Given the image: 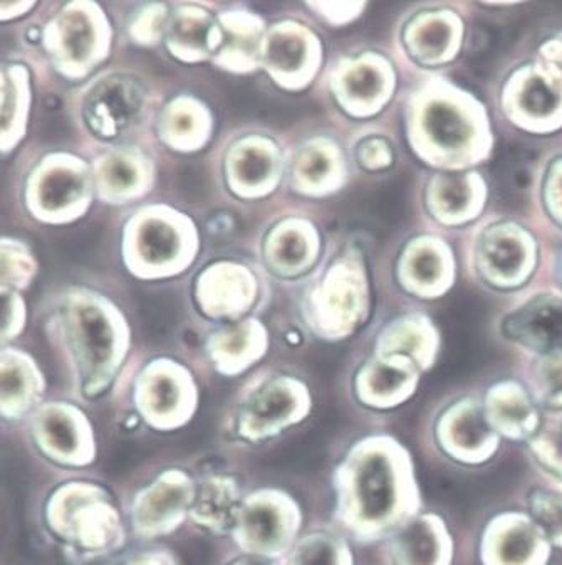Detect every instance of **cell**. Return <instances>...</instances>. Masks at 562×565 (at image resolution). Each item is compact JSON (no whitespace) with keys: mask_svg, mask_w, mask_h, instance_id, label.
<instances>
[{"mask_svg":"<svg viewBox=\"0 0 562 565\" xmlns=\"http://www.w3.org/2000/svg\"><path fill=\"white\" fill-rule=\"evenodd\" d=\"M334 523L348 539L375 544L419 515L415 468L404 446L371 435L349 446L333 473Z\"/></svg>","mask_w":562,"mask_h":565,"instance_id":"6da1fadb","label":"cell"},{"mask_svg":"<svg viewBox=\"0 0 562 565\" xmlns=\"http://www.w3.org/2000/svg\"><path fill=\"white\" fill-rule=\"evenodd\" d=\"M44 523L67 561L91 564L123 551L130 529L108 488L88 480L57 484L44 505Z\"/></svg>","mask_w":562,"mask_h":565,"instance_id":"7a4b0ae2","label":"cell"},{"mask_svg":"<svg viewBox=\"0 0 562 565\" xmlns=\"http://www.w3.org/2000/svg\"><path fill=\"white\" fill-rule=\"evenodd\" d=\"M313 406L310 387L303 382L268 379L240 394L227 417V429L244 445H264L298 428Z\"/></svg>","mask_w":562,"mask_h":565,"instance_id":"3957f363","label":"cell"},{"mask_svg":"<svg viewBox=\"0 0 562 565\" xmlns=\"http://www.w3.org/2000/svg\"><path fill=\"white\" fill-rule=\"evenodd\" d=\"M303 532V507L294 494L259 487L244 494L229 539L239 554L282 561Z\"/></svg>","mask_w":562,"mask_h":565,"instance_id":"277c9868","label":"cell"},{"mask_svg":"<svg viewBox=\"0 0 562 565\" xmlns=\"http://www.w3.org/2000/svg\"><path fill=\"white\" fill-rule=\"evenodd\" d=\"M29 441L41 458L66 470H85L98 459L91 417L78 404L50 401L25 420Z\"/></svg>","mask_w":562,"mask_h":565,"instance_id":"5b68a950","label":"cell"},{"mask_svg":"<svg viewBox=\"0 0 562 565\" xmlns=\"http://www.w3.org/2000/svg\"><path fill=\"white\" fill-rule=\"evenodd\" d=\"M197 494V477L183 468H166L138 488L128 503V529L140 542H155L188 525Z\"/></svg>","mask_w":562,"mask_h":565,"instance_id":"8992f818","label":"cell"},{"mask_svg":"<svg viewBox=\"0 0 562 565\" xmlns=\"http://www.w3.org/2000/svg\"><path fill=\"white\" fill-rule=\"evenodd\" d=\"M133 411L148 429L175 433L197 416L201 393L188 375L170 367L143 372L133 388Z\"/></svg>","mask_w":562,"mask_h":565,"instance_id":"52a82bcc","label":"cell"},{"mask_svg":"<svg viewBox=\"0 0 562 565\" xmlns=\"http://www.w3.org/2000/svg\"><path fill=\"white\" fill-rule=\"evenodd\" d=\"M551 551V542L528 513H500L482 534L484 565H548Z\"/></svg>","mask_w":562,"mask_h":565,"instance_id":"ba28073f","label":"cell"},{"mask_svg":"<svg viewBox=\"0 0 562 565\" xmlns=\"http://www.w3.org/2000/svg\"><path fill=\"white\" fill-rule=\"evenodd\" d=\"M436 439L443 452L458 463H487L500 448V436L485 417L484 407L464 399L448 407L436 424Z\"/></svg>","mask_w":562,"mask_h":565,"instance_id":"9c48e42d","label":"cell"},{"mask_svg":"<svg viewBox=\"0 0 562 565\" xmlns=\"http://www.w3.org/2000/svg\"><path fill=\"white\" fill-rule=\"evenodd\" d=\"M395 565H452L454 541L436 513H422L391 535Z\"/></svg>","mask_w":562,"mask_h":565,"instance_id":"30bf717a","label":"cell"},{"mask_svg":"<svg viewBox=\"0 0 562 565\" xmlns=\"http://www.w3.org/2000/svg\"><path fill=\"white\" fill-rule=\"evenodd\" d=\"M244 491L239 478L212 471L197 477V494L188 523L218 537H229Z\"/></svg>","mask_w":562,"mask_h":565,"instance_id":"8fae6325","label":"cell"},{"mask_svg":"<svg viewBox=\"0 0 562 565\" xmlns=\"http://www.w3.org/2000/svg\"><path fill=\"white\" fill-rule=\"evenodd\" d=\"M482 407L494 431L510 441H531L541 426L534 401L517 384L504 382L490 388Z\"/></svg>","mask_w":562,"mask_h":565,"instance_id":"7c38bea8","label":"cell"},{"mask_svg":"<svg viewBox=\"0 0 562 565\" xmlns=\"http://www.w3.org/2000/svg\"><path fill=\"white\" fill-rule=\"evenodd\" d=\"M417 388V372L407 359H385L366 365L358 375L356 393L365 406L388 411L407 403Z\"/></svg>","mask_w":562,"mask_h":565,"instance_id":"4fadbf2b","label":"cell"},{"mask_svg":"<svg viewBox=\"0 0 562 565\" xmlns=\"http://www.w3.org/2000/svg\"><path fill=\"white\" fill-rule=\"evenodd\" d=\"M44 382L40 372L18 359H6L2 369V419L25 423L43 404Z\"/></svg>","mask_w":562,"mask_h":565,"instance_id":"5bb4252c","label":"cell"},{"mask_svg":"<svg viewBox=\"0 0 562 565\" xmlns=\"http://www.w3.org/2000/svg\"><path fill=\"white\" fill-rule=\"evenodd\" d=\"M282 565H355L348 535L337 526L304 529Z\"/></svg>","mask_w":562,"mask_h":565,"instance_id":"9a60e30c","label":"cell"},{"mask_svg":"<svg viewBox=\"0 0 562 565\" xmlns=\"http://www.w3.org/2000/svg\"><path fill=\"white\" fill-rule=\"evenodd\" d=\"M512 339L539 350L562 349V303L542 300L507 322Z\"/></svg>","mask_w":562,"mask_h":565,"instance_id":"2e32d148","label":"cell"},{"mask_svg":"<svg viewBox=\"0 0 562 565\" xmlns=\"http://www.w3.org/2000/svg\"><path fill=\"white\" fill-rule=\"evenodd\" d=\"M529 448L539 463L562 483V409L551 411L542 417L538 433L529 441Z\"/></svg>","mask_w":562,"mask_h":565,"instance_id":"e0dca14e","label":"cell"},{"mask_svg":"<svg viewBox=\"0 0 562 565\" xmlns=\"http://www.w3.org/2000/svg\"><path fill=\"white\" fill-rule=\"evenodd\" d=\"M141 322L156 335H165L176 326L182 305L172 291H141L137 297Z\"/></svg>","mask_w":562,"mask_h":565,"instance_id":"ac0fdd59","label":"cell"},{"mask_svg":"<svg viewBox=\"0 0 562 565\" xmlns=\"http://www.w3.org/2000/svg\"><path fill=\"white\" fill-rule=\"evenodd\" d=\"M531 516L552 547L562 548V491H536L531 499Z\"/></svg>","mask_w":562,"mask_h":565,"instance_id":"d6986e66","label":"cell"},{"mask_svg":"<svg viewBox=\"0 0 562 565\" xmlns=\"http://www.w3.org/2000/svg\"><path fill=\"white\" fill-rule=\"evenodd\" d=\"M101 233V227L95 223L71 227L56 241L57 253L71 263L86 262L98 249Z\"/></svg>","mask_w":562,"mask_h":565,"instance_id":"ffe728a7","label":"cell"},{"mask_svg":"<svg viewBox=\"0 0 562 565\" xmlns=\"http://www.w3.org/2000/svg\"><path fill=\"white\" fill-rule=\"evenodd\" d=\"M534 393L549 409H562V358L548 359L541 365Z\"/></svg>","mask_w":562,"mask_h":565,"instance_id":"44dd1931","label":"cell"},{"mask_svg":"<svg viewBox=\"0 0 562 565\" xmlns=\"http://www.w3.org/2000/svg\"><path fill=\"white\" fill-rule=\"evenodd\" d=\"M176 185L183 198L192 202L204 201L208 194V179L197 163H183L176 170Z\"/></svg>","mask_w":562,"mask_h":565,"instance_id":"7402d4cb","label":"cell"},{"mask_svg":"<svg viewBox=\"0 0 562 565\" xmlns=\"http://www.w3.org/2000/svg\"><path fill=\"white\" fill-rule=\"evenodd\" d=\"M433 135L445 146H457L464 138V125L457 115L450 110H435L430 117Z\"/></svg>","mask_w":562,"mask_h":565,"instance_id":"603a6c76","label":"cell"},{"mask_svg":"<svg viewBox=\"0 0 562 565\" xmlns=\"http://www.w3.org/2000/svg\"><path fill=\"white\" fill-rule=\"evenodd\" d=\"M79 188H82V185H79V181L76 177L64 175V173L51 177L50 181L44 185V202L50 204L51 207H60L64 202L73 199L74 194L79 191Z\"/></svg>","mask_w":562,"mask_h":565,"instance_id":"cb8c5ba5","label":"cell"},{"mask_svg":"<svg viewBox=\"0 0 562 565\" xmlns=\"http://www.w3.org/2000/svg\"><path fill=\"white\" fill-rule=\"evenodd\" d=\"M69 135V124H67V120H64L60 110L57 108H47L40 120L41 141L50 143V146H57V143L66 141Z\"/></svg>","mask_w":562,"mask_h":565,"instance_id":"d4e9b609","label":"cell"},{"mask_svg":"<svg viewBox=\"0 0 562 565\" xmlns=\"http://www.w3.org/2000/svg\"><path fill=\"white\" fill-rule=\"evenodd\" d=\"M143 243L148 258L153 259V262L169 258L172 255L173 246H175L172 233L162 226L148 227L143 234Z\"/></svg>","mask_w":562,"mask_h":565,"instance_id":"484cf974","label":"cell"},{"mask_svg":"<svg viewBox=\"0 0 562 565\" xmlns=\"http://www.w3.org/2000/svg\"><path fill=\"white\" fill-rule=\"evenodd\" d=\"M120 565H180V562L170 548L153 545L125 555Z\"/></svg>","mask_w":562,"mask_h":565,"instance_id":"4316f807","label":"cell"},{"mask_svg":"<svg viewBox=\"0 0 562 565\" xmlns=\"http://www.w3.org/2000/svg\"><path fill=\"white\" fill-rule=\"evenodd\" d=\"M269 60L279 67H295L303 60V46L289 38H278L269 46Z\"/></svg>","mask_w":562,"mask_h":565,"instance_id":"83f0119b","label":"cell"},{"mask_svg":"<svg viewBox=\"0 0 562 565\" xmlns=\"http://www.w3.org/2000/svg\"><path fill=\"white\" fill-rule=\"evenodd\" d=\"M523 99L529 110L534 111L536 115H544L554 108L558 96L545 83L536 82L528 86Z\"/></svg>","mask_w":562,"mask_h":565,"instance_id":"f1b7e54d","label":"cell"},{"mask_svg":"<svg viewBox=\"0 0 562 565\" xmlns=\"http://www.w3.org/2000/svg\"><path fill=\"white\" fill-rule=\"evenodd\" d=\"M489 256L493 265L500 271H512L520 262L519 247L510 241H497Z\"/></svg>","mask_w":562,"mask_h":565,"instance_id":"f546056e","label":"cell"},{"mask_svg":"<svg viewBox=\"0 0 562 565\" xmlns=\"http://www.w3.org/2000/svg\"><path fill=\"white\" fill-rule=\"evenodd\" d=\"M268 172V162L257 153H247L242 159L244 179L249 182H257Z\"/></svg>","mask_w":562,"mask_h":565,"instance_id":"4dcf8cb0","label":"cell"},{"mask_svg":"<svg viewBox=\"0 0 562 565\" xmlns=\"http://www.w3.org/2000/svg\"><path fill=\"white\" fill-rule=\"evenodd\" d=\"M443 189H445V191H443V202H445L446 207L455 211V209H458L464 204L465 188L461 182L455 181V179H448V181L445 182V185H443Z\"/></svg>","mask_w":562,"mask_h":565,"instance_id":"1f68e13d","label":"cell"},{"mask_svg":"<svg viewBox=\"0 0 562 565\" xmlns=\"http://www.w3.org/2000/svg\"><path fill=\"white\" fill-rule=\"evenodd\" d=\"M88 29L83 28V25L71 29L69 34H67V47L74 56H83L88 50Z\"/></svg>","mask_w":562,"mask_h":565,"instance_id":"d6a6232c","label":"cell"},{"mask_svg":"<svg viewBox=\"0 0 562 565\" xmlns=\"http://www.w3.org/2000/svg\"><path fill=\"white\" fill-rule=\"evenodd\" d=\"M377 76L372 71H359L358 75L352 79V86L356 95H371L377 89Z\"/></svg>","mask_w":562,"mask_h":565,"instance_id":"836d02e7","label":"cell"},{"mask_svg":"<svg viewBox=\"0 0 562 565\" xmlns=\"http://www.w3.org/2000/svg\"><path fill=\"white\" fill-rule=\"evenodd\" d=\"M227 565H282L281 561L274 558L259 557V555L239 554Z\"/></svg>","mask_w":562,"mask_h":565,"instance_id":"e575fe53","label":"cell"},{"mask_svg":"<svg viewBox=\"0 0 562 565\" xmlns=\"http://www.w3.org/2000/svg\"><path fill=\"white\" fill-rule=\"evenodd\" d=\"M109 177L112 181L117 182L118 185H127L131 181V172L123 166V163H115L109 170Z\"/></svg>","mask_w":562,"mask_h":565,"instance_id":"d590c367","label":"cell"},{"mask_svg":"<svg viewBox=\"0 0 562 565\" xmlns=\"http://www.w3.org/2000/svg\"><path fill=\"white\" fill-rule=\"evenodd\" d=\"M417 273H419L420 278H432L436 273V266L433 258H430V256H423V258H420L419 263H417Z\"/></svg>","mask_w":562,"mask_h":565,"instance_id":"8d00e7d4","label":"cell"},{"mask_svg":"<svg viewBox=\"0 0 562 565\" xmlns=\"http://www.w3.org/2000/svg\"><path fill=\"white\" fill-rule=\"evenodd\" d=\"M559 484H561V487H559V488H558V490H561V491H562V483H559Z\"/></svg>","mask_w":562,"mask_h":565,"instance_id":"74e56055","label":"cell"}]
</instances>
